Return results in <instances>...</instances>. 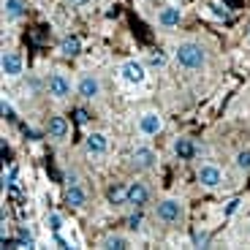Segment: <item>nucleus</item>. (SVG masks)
Here are the masks:
<instances>
[{
	"label": "nucleus",
	"mask_w": 250,
	"mask_h": 250,
	"mask_svg": "<svg viewBox=\"0 0 250 250\" xmlns=\"http://www.w3.org/2000/svg\"><path fill=\"white\" fill-rule=\"evenodd\" d=\"M17 239H19V248H36L33 231L27 229V226H19V229H17Z\"/></svg>",
	"instance_id": "21"
},
{
	"label": "nucleus",
	"mask_w": 250,
	"mask_h": 250,
	"mask_svg": "<svg viewBox=\"0 0 250 250\" xmlns=\"http://www.w3.org/2000/svg\"><path fill=\"white\" fill-rule=\"evenodd\" d=\"M180 19H182V11L177 6H166L161 8V14H158V25L161 27H177L180 25Z\"/></svg>",
	"instance_id": "13"
},
{
	"label": "nucleus",
	"mask_w": 250,
	"mask_h": 250,
	"mask_svg": "<svg viewBox=\"0 0 250 250\" xmlns=\"http://www.w3.org/2000/svg\"><path fill=\"white\" fill-rule=\"evenodd\" d=\"M76 93H79L84 101H95L101 95V79L93 76V74H84L79 79V84H76Z\"/></svg>",
	"instance_id": "6"
},
{
	"label": "nucleus",
	"mask_w": 250,
	"mask_h": 250,
	"mask_svg": "<svg viewBox=\"0 0 250 250\" xmlns=\"http://www.w3.org/2000/svg\"><path fill=\"white\" fill-rule=\"evenodd\" d=\"M76 120H79V123H87V112H84V109H79V112H76Z\"/></svg>",
	"instance_id": "29"
},
{
	"label": "nucleus",
	"mask_w": 250,
	"mask_h": 250,
	"mask_svg": "<svg viewBox=\"0 0 250 250\" xmlns=\"http://www.w3.org/2000/svg\"><path fill=\"white\" fill-rule=\"evenodd\" d=\"M193 245L196 248H207V245H209V234L207 231H193Z\"/></svg>",
	"instance_id": "25"
},
{
	"label": "nucleus",
	"mask_w": 250,
	"mask_h": 250,
	"mask_svg": "<svg viewBox=\"0 0 250 250\" xmlns=\"http://www.w3.org/2000/svg\"><path fill=\"white\" fill-rule=\"evenodd\" d=\"M248 41H250V27H248Z\"/></svg>",
	"instance_id": "31"
},
{
	"label": "nucleus",
	"mask_w": 250,
	"mask_h": 250,
	"mask_svg": "<svg viewBox=\"0 0 250 250\" xmlns=\"http://www.w3.org/2000/svg\"><path fill=\"white\" fill-rule=\"evenodd\" d=\"M199 182L204 188H209V190H215V188H220V182H223V171H220L215 163H204L199 169Z\"/></svg>",
	"instance_id": "8"
},
{
	"label": "nucleus",
	"mask_w": 250,
	"mask_h": 250,
	"mask_svg": "<svg viewBox=\"0 0 250 250\" xmlns=\"http://www.w3.org/2000/svg\"><path fill=\"white\" fill-rule=\"evenodd\" d=\"M152 65V68H166V62H169V57L163 55V52H152L150 55V60H147Z\"/></svg>",
	"instance_id": "23"
},
{
	"label": "nucleus",
	"mask_w": 250,
	"mask_h": 250,
	"mask_svg": "<svg viewBox=\"0 0 250 250\" xmlns=\"http://www.w3.org/2000/svg\"><path fill=\"white\" fill-rule=\"evenodd\" d=\"M3 14H6V22H17V19L25 17V3L22 0H6L3 3Z\"/></svg>",
	"instance_id": "16"
},
{
	"label": "nucleus",
	"mask_w": 250,
	"mask_h": 250,
	"mask_svg": "<svg viewBox=\"0 0 250 250\" xmlns=\"http://www.w3.org/2000/svg\"><path fill=\"white\" fill-rule=\"evenodd\" d=\"M3 76L6 79H19L22 76V71H25V60H22V55L19 52H3Z\"/></svg>",
	"instance_id": "5"
},
{
	"label": "nucleus",
	"mask_w": 250,
	"mask_h": 250,
	"mask_svg": "<svg viewBox=\"0 0 250 250\" xmlns=\"http://www.w3.org/2000/svg\"><path fill=\"white\" fill-rule=\"evenodd\" d=\"M155 215L163 223H180L182 215H185V204H182L180 199H163L161 204H158Z\"/></svg>",
	"instance_id": "3"
},
{
	"label": "nucleus",
	"mask_w": 250,
	"mask_h": 250,
	"mask_svg": "<svg viewBox=\"0 0 250 250\" xmlns=\"http://www.w3.org/2000/svg\"><path fill=\"white\" fill-rule=\"evenodd\" d=\"M84 150H87L90 155H106L109 152V136L101 133V131L90 133V136L84 139Z\"/></svg>",
	"instance_id": "9"
},
{
	"label": "nucleus",
	"mask_w": 250,
	"mask_h": 250,
	"mask_svg": "<svg viewBox=\"0 0 250 250\" xmlns=\"http://www.w3.org/2000/svg\"><path fill=\"white\" fill-rule=\"evenodd\" d=\"M60 52L65 57H76V55H82V38L79 36H65L60 41Z\"/></svg>",
	"instance_id": "17"
},
{
	"label": "nucleus",
	"mask_w": 250,
	"mask_h": 250,
	"mask_svg": "<svg viewBox=\"0 0 250 250\" xmlns=\"http://www.w3.org/2000/svg\"><path fill=\"white\" fill-rule=\"evenodd\" d=\"M68 131H71V125L65 117H52L49 125H46V133H49L52 142H65V139H68Z\"/></svg>",
	"instance_id": "12"
},
{
	"label": "nucleus",
	"mask_w": 250,
	"mask_h": 250,
	"mask_svg": "<svg viewBox=\"0 0 250 250\" xmlns=\"http://www.w3.org/2000/svg\"><path fill=\"white\" fill-rule=\"evenodd\" d=\"M49 229H52L55 234L62 231V215H60V212H52V215H49Z\"/></svg>",
	"instance_id": "24"
},
{
	"label": "nucleus",
	"mask_w": 250,
	"mask_h": 250,
	"mask_svg": "<svg viewBox=\"0 0 250 250\" xmlns=\"http://www.w3.org/2000/svg\"><path fill=\"white\" fill-rule=\"evenodd\" d=\"M65 201H68L74 209H82V207L87 204V193H84V188H82V185H68V190H65Z\"/></svg>",
	"instance_id": "15"
},
{
	"label": "nucleus",
	"mask_w": 250,
	"mask_h": 250,
	"mask_svg": "<svg viewBox=\"0 0 250 250\" xmlns=\"http://www.w3.org/2000/svg\"><path fill=\"white\" fill-rule=\"evenodd\" d=\"M147 201H150V190H147V185H144V182H131V185H128V204L136 207V209H142Z\"/></svg>",
	"instance_id": "11"
},
{
	"label": "nucleus",
	"mask_w": 250,
	"mask_h": 250,
	"mask_svg": "<svg viewBox=\"0 0 250 250\" xmlns=\"http://www.w3.org/2000/svg\"><path fill=\"white\" fill-rule=\"evenodd\" d=\"M174 155L180 158V161H190V158H196V144L193 139H177L174 142Z\"/></svg>",
	"instance_id": "14"
},
{
	"label": "nucleus",
	"mask_w": 250,
	"mask_h": 250,
	"mask_svg": "<svg viewBox=\"0 0 250 250\" xmlns=\"http://www.w3.org/2000/svg\"><path fill=\"white\" fill-rule=\"evenodd\" d=\"M120 79L125 84H131V87H139V84L147 82V65L142 60H136V57H131V60H125L120 65Z\"/></svg>",
	"instance_id": "2"
},
{
	"label": "nucleus",
	"mask_w": 250,
	"mask_h": 250,
	"mask_svg": "<svg viewBox=\"0 0 250 250\" xmlns=\"http://www.w3.org/2000/svg\"><path fill=\"white\" fill-rule=\"evenodd\" d=\"M101 248H109V250H123V248H131V239L123 237V234H106L101 239Z\"/></svg>",
	"instance_id": "18"
},
{
	"label": "nucleus",
	"mask_w": 250,
	"mask_h": 250,
	"mask_svg": "<svg viewBox=\"0 0 250 250\" xmlns=\"http://www.w3.org/2000/svg\"><path fill=\"white\" fill-rule=\"evenodd\" d=\"M106 199H109V204H112V207H123V204H128V188H123V185L109 188Z\"/></svg>",
	"instance_id": "19"
},
{
	"label": "nucleus",
	"mask_w": 250,
	"mask_h": 250,
	"mask_svg": "<svg viewBox=\"0 0 250 250\" xmlns=\"http://www.w3.org/2000/svg\"><path fill=\"white\" fill-rule=\"evenodd\" d=\"M128 226H131L133 231H136V229H142V215H131V218H128Z\"/></svg>",
	"instance_id": "27"
},
{
	"label": "nucleus",
	"mask_w": 250,
	"mask_h": 250,
	"mask_svg": "<svg viewBox=\"0 0 250 250\" xmlns=\"http://www.w3.org/2000/svg\"><path fill=\"white\" fill-rule=\"evenodd\" d=\"M234 163H237V169H239V171H250V147L239 150L237 158H234Z\"/></svg>",
	"instance_id": "22"
},
{
	"label": "nucleus",
	"mask_w": 250,
	"mask_h": 250,
	"mask_svg": "<svg viewBox=\"0 0 250 250\" xmlns=\"http://www.w3.org/2000/svg\"><path fill=\"white\" fill-rule=\"evenodd\" d=\"M239 209V199H231L229 201V207H226V215H234Z\"/></svg>",
	"instance_id": "28"
},
{
	"label": "nucleus",
	"mask_w": 250,
	"mask_h": 250,
	"mask_svg": "<svg viewBox=\"0 0 250 250\" xmlns=\"http://www.w3.org/2000/svg\"><path fill=\"white\" fill-rule=\"evenodd\" d=\"M65 3H68V6H84L87 0H65Z\"/></svg>",
	"instance_id": "30"
},
{
	"label": "nucleus",
	"mask_w": 250,
	"mask_h": 250,
	"mask_svg": "<svg viewBox=\"0 0 250 250\" xmlns=\"http://www.w3.org/2000/svg\"><path fill=\"white\" fill-rule=\"evenodd\" d=\"M207 8H209V14H212L215 19H223V22H226V19H231V11H229L223 3H218V0H209Z\"/></svg>",
	"instance_id": "20"
},
{
	"label": "nucleus",
	"mask_w": 250,
	"mask_h": 250,
	"mask_svg": "<svg viewBox=\"0 0 250 250\" xmlns=\"http://www.w3.org/2000/svg\"><path fill=\"white\" fill-rule=\"evenodd\" d=\"M174 60L185 71H201L207 65V49L199 41H182L174 52Z\"/></svg>",
	"instance_id": "1"
},
{
	"label": "nucleus",
	"mask_w": 250,
	"mask_h": 250,
	"mask_svg": "<svg viewBox=\"0 0 250 250\" xmlns=\"http://www.w3.org/2000/svg\"><path fill=\"white\" fill-rule=\"evenodd\" d=\"M0 114H3L6 120H14V106H11L8 98H3V104H0Z\"/></svg>",
	"instance_id": "26"
},
{
	"label": "nucleus",
	"mask_w": 250,
	"mask_h": 250,
	"mask_svg": "<svg viewBox=\"0 0 250 250\" xmlns=\"http://www.w3.org/2000/svg\"><path fill=\"white\" fill-rule=\"evenodd\" d=\"M133 166H136V169H152V166H155L158 163V155H155V150H152V147H136V150H133Z\"/></svg>",
	"instance_id": "10"
},
{
	"label": "nucleus",
	"mask_w": 250,
	"mask_h": 250,
	"mask_svg": "<svg viewBox=\"0 0 250 250\" xmlns=\"http://www.w3.org/2000/svg\"><path fill=\"white\" fill-rule=\"evenodd\" d=\"M46 93H49L52 101H65L71 95V79L62 71H55V74L46 79Z\"/></svg>",
	"instance_id": "4"
},
{
	"label": "nucleus",
	"mask_w": 250,
	"mask_h": 250,
	"mask_svg": "<svg viewBox=\"0 0 250 250\" xmlns=\"http://www.w3.org/2000/svg\"><path fill=\"white\" fill-rule=\"evenodd\" d=\"M139 131H142L144 136H158V133L163 131V117L158 112H144L142 117H139Z\"/></svg>",
	"instance_id": "7"
}]
</instances>
